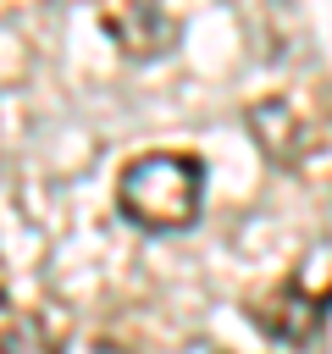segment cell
Instances as JSON below:
<instances>
[{"mask_svg":"<svg viewBox=\"0 0 332 354\" xmlns=\"http://www.w3.org/2000/svg\"><path fill=\"white\" fill-rule=\"evenodd\" d=\"M205 210V160L188 149L133 155L116 177V216L144 232H183Z\"/></svg>","mask_w":332,"mask_h":354,"instance_id":"obj_1","label":"cell"},{"mask_svg":"<svg viewBox=\"0 0 332 354\" xmlns=\"http://www.w3.org/2000/svg\"><path fill=\"white\" fill-rule=\"evenodd\" d=\"M100 28L111 33V44L127 61H149V55L172 50V39H177L160 0H100Z\"/></svg>","mask_w":332,"mask_h":354,"instance_id":"obj_2","label":"cell"},{"mask_svg":"<svg viewBox=\"0 0 332 354\" xmlns=\"http://www.w3.org/2000/svg\"><path fill=\"white\" fill-rule=\"evenodd\" d=\"M326 304H332V293H304L299 288V277H288V282H277L260 304H255V326L266 332V337H277V343H310L315 332H321V321H326Z\"/></svg>","mask_w":332,"mask_h":354,"instance_id":"obj_3","label":"cell"},{"mask_svg":"<svg viewBox=\"0 0 332 354\" xmlns=\"http://www.w3.org/2000/svg\"><path fill=\"white\" fill-rule=\"evenodd\" d=\"M6 354H61V348H55V337L44 332L39 315L11 310V315H6Z\"/></svg>","mask_w":332,"mask_h":354,"instance_id":"obj_4","label":"cell"}]
</instances>
